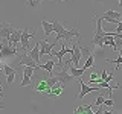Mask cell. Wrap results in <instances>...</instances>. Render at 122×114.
<instances>
[{"mask_svg": "<svg viewBox=\"0 0 122 114\" xmlns=\"http://www.w3.org/2000/svg\"><path fill=\"white\" fill-rule=\"evenodd\" d=\"M28 53H29V56H30L34 61H35L37 64H40V56H41V55H40V41H37L35 47H34L30 52H28Z\"/></svg>", "mask_w": 122, "mask_h": 114, "instance_id": "obj_17", "label": "cell"}, {"mask_svg": "<svg viewBox=\"0 0 122 114\" xmlns=\"http://www.w3.org/2000/svg\"><path fill=\"white\" fill-rule=\"evenodd\" d=\"M14 30L15 29L9 24V23H6V21L0 23V38H2L3 41H9V37H11V33H12Z\"/></svg>", "mask_w": 122, "mask_h": 114, "instance_id": "obj_6", "label": "cell"}, {"mask_svg": "<svg viewBox=\"0 0 122 114\" xmlns=\"http://www.w3.org/2000/svg\"><path fill=\"white\" fill-rule=\"evenodd\" d=\"M117 28H116V33H119V32H122V20L119 21V23H117Z\"/></svg>", "mask_w": 122, "mask_h": 114, "instance_id": "obj_26", "label": "cell"}, {"mask_svg": "<svg viewBox=\"0 0 122 114\" xmlns=\"http://www.w3.org/2000/svg\"><path fill=\"white\" fill-rule=\"evenodd\" d=\"M3 71L6 75V82L8 85H12V82L15 81V68L9 64H3Z\"/></svg>", "mask_w": 122, "mask_h": 114, "instance_id": "obj_12", "label": "cell"}, {"mask_svg": "<svg viewBox=\"0 0 122 114\" xmlns=\"http://www.w3.org/2000/svg\"><path fill=\"white\" fill-rule=\"evenodd\" d=\"M53 2H66V0H53Z\"/></svg>", "mask_w": 122, "mask_h": 114, "instance_id": "obj_30", "label": "cell"}, {"mask_svg": "<svg viewBox=\"0 0 122 114\" xmlns=\"http://www.w3.org/2000/svg\"><path fill=\"white\" fill-rule=\"evenodd\" d=\"M41 26H43V29H44V35L46 37H49L53 32V24L49 23L47 20H41Z\"/></svg>", "mask_w": 122, "mask_h": 114, "instance_id": "obj_19", "label": "cell"}, {"mask_svg": "<svg viewBox=\"0 0 122 114\" xmlns=\"http://www.w3.org/2000/svg\"><path fill=\"white\" fill-rule=\"evenodd\" d=\"M2 49H3V43L0 41V52H2Z\"/></svg>", "mask_w": 122, "mask_h": 114, "instance_id": "obj_27", "label": "cell"}, {"mask_svg": "<svg viewBox=\"0 0 122 114\" xmlns=\"http://www.w3.org/2000/svg\"><path fill=\"white\" fill-rule=\"evenodd\" d=\"M41 2H43V0H28V5L32 8V9H38Z\"/></svg>", "mask_w": 122, "mask_h": 114, "instance_id": "obj_22", "label": "cell"}, {"mask_svg": "<svg viewBox=\"0 0 122 114\" xmlns=\"http://www.w3.org/2000/svg\"><path fill=\"white\" fill-rule=\"evenodd\" d=\"M58 44L56 41H53V43L49 44L47 43V40H40V55H51V52L53 50V47Z\"/></svg>", "mask_w": 122, "mask_h": 114, "instance_id": "obj_9", "label": "cell"}, {"mask_svg": "<svg viewBox=\"0 0 122 114\" xmlns=\"http://www.w3.org/2000/svg\"><path fill=\"white\" fill-rule=\"evenodd\" d=\"M37 67L43 68L46 73H49V75H53V68H55V61H53V59H49L47 62H44V64H37Z\"/></svg>", "mask_w": 122, "mask_h": 114, "instance_id": "obj_16", "label": "cell"}, {"mask_svg": "<svg viewBox=\"0 0 122 114\" xmlns=\"http://www.w3.org/2000/svg\"><path fill=\"white\" fill-rule=\"evenodd\" d=\"M30 28H26L21 30V38H20V44H21V50L28 52L29 50V40L35 38V32H29Z\"/></svg>", "mask_w": 122, "mask_h": 114, "instance_id": "obj_3", "label": "cell"}, {"mask_svg": "<svg viewBox=\"0 0 122 114\" xmlns=\"http://www.w3.org/2000/svg\"><path fill=\"white\" fill-rule=\"evenodd\" d=\"M52 24H53V32H56V38H55V41L58 43V41L61 40V37H63V33L66 32V28H64V24H63V23H60L58 20H53V21H52Z\"/></svg>", "mask_w": 122, "mask_h": 114, "instance_id": "obj_14", "label": "cell"}, {"mask_svg": "<svg viewBox=\"0 0 122 114\" xmlns=\"http://www.w3.org/2000/svg\"><path fill=\"white\" fill-rule=\"evenodd\" d=\"M117 3H119V6H122V0H117Z\"/></svg>", "mask_w": 122, "mask_h": 114, "instance_id": "obj_29", "label": "cell"}, {"mask_svg": "<svg viewBox=\"0 0 122 114\" xmlns=\"http://www.w3.org/2000/svg\"><path fill=\"white\" fill-rule=\"evenodd\" d=\"M69 71H70V75L73 76L75 79H78V78H81V76H82V73L86 71V68H84V67L78 68V67H73V66H72L70 68H69Z\"/></svg>", "mask_w": 122, "mask_h": 114, "instance_id": "obj_18", "label": "cell"}, {"mask_svg": "<svg viewBox=\"0 0 122 114\" xmlns=\"http://www.w3.org/2000/svg\"><path fill=\"white\" fill-rule=\"evenodd\" d=\"M17 56H18L17 61L12 64L14 68H15V67H21V66H23V67H25V66H30V67H35V68H37V62L29 56L28 52H25V53H17Z\"/></svg>", "mask_w": 122, "mask_h": 114, "instance_id": "obj_2", "label": "cell"}, {"mask_svg": "<svg viewBox=\"0 0 122 114\" xmlns=\"http://www.w3.org/2000/svg\"><path fill=\"white\" fill-rule=\"evenodd\" d=\"M93 64H95V55L93 53H90L89 56H87V59H86V64H84V68H90V67H93Z\"/></svg>", "mask_w": 122, "mask_h": 114, "instance_id": "obj_21", "label": "cell"}, {"mask_svg": "<svg viewBox=\"0 0 122 114\" xmlns=\"http://www.w3.org/2000/svg\"><path fill=\"white\" fill-rule=\"evenodd\" d=\"M78 81H79V84H81V91H79V94H78V99H79V100H81V99L86 96V94L92 93V91H99V90H101V88H99V85H98V87H89L81 78H78Z\"/></svg>", "mask_w": 122, "mask_h": 114, "instance_id": "obj_8", "label": "cell"}, {"mask_svg": "<svg viewBox=\"0 0 122 114\" xmlns=\"http://www.w3.org/2000/svg\"><path fill=\"white\" fill-rule=\"evenodd\" d=\"M76 37V38H81V33H79V30H78V24L75 23V26L72 29H66V32L63 33V37H61V40L64 41V43H70L72 41V38Z\"/></svg>", "mask_w": 122, "mask_h": 114, "instance_id": "obj_5", "label": "cell"}, {"mask_svg": "<svg viewBox=\"0 0 122 114\" xmlns=\"http://www.w3.org/2000/svg\"><path fill=\"white\" fill-rule=\"evenodd\" d=\"M72 62H73V67H76L79 64V59L82 58V53H81V49H79V43L76 41V43L73 44V47H72Z\"/></svg>", "mask_w": 122, "mask_h": 114, "instance_id": "obj_10", "label": "cell"}, {"mask_svg": "<svg viewBox=\"0 0 122 114\" xmlns=\"http://www.w3.org/2000/svg\"><path fill=\"white\" fill-rule=\"evenodd\" d=\"M3 108H5V105H0V109H3Z\"/></svg>", "mask_w": 122, "mask_h": 114, "instance_id": "obj_31", "label": "cell"}, {"mask_svg": "<svg viewBox=\"0 0 122 114\" xmlns=\"http://www.w3.org/2000/svg\"><path fill=\"white\" fill-rule=\"evenodd\" d=\"M104 106H107V108H113L114 106V100H113V97H105V100H104Z\"/></svg>", "mask_w": 122, "mask_h": 114, "instance_id": "obj_23", "label": "cell"}, {"mask_svg": "<svg viewBox=\"0 0 122 114\" xmlns=\"http://www.w3.org/2000/svg\"><path fill=\"white\" fill-rule=\"evenodd\" d=\"M0 56L3 58H12V56H17V47H12L11 44H3V49L0 52Z\"/></svg>", "mask_w": 122, "mask_h": 114, "instance_id": "obj_13", "label": "cell"}, {"mask_svg": "<svg viewBox=\"0 0 122 114\" xmlns=\"http://www.w3.org/2000/svg\"><path fill=\"white\" fill-rule=\"evenodd\" d=\"M20 38H21V30L15 29L14 32L11 33V37H9V44L12 46V47H17V44L20 43Z\"/></svg>", "mask_w": 122, "mask_h": 114, "instance_id": "obj_15", "label": "cell"}, {"mask_svg": "<svg viewBox=\"0 0 122 114\" xmlns=\"http://www.w3.org/2000/svg\"><path fill=\"white\" fill-rule=\"evenodd\" d=\"M34 90H35L37 93H44L46 96L51 93V85H49V82H47V79H46V76H40V81H38V84H35Z\"/></svg>", "mask_w": 122, "mask_h": 114, "instance_id": "obj_4", "label": "cell"}, {"mask_svg": "<svg viewBox=\"0 0 122 114\" xmlns=\"http://www.w3.org/2000/svg\"><path fill=\"white\" fill-rule=\"evenodd\" d=\"M34 70H35V67H30V66H25V67H23V79L20 82L21 87H28L30 84V78L34 76Z\"/></svg>", "mask_w": 122, "mask_h": 114, "instance_id": "obj_7", "label": "cell"}, {"mask_svg": "<svg viewBox=\"0 0 122 114\" xmlns=\"http://www.w3.org/2000/svg\"><path fill=\"white\" fill-rule=\"evenodd\" d=\"M107 76H108V73H107V70H105V68H104V70H102V71H101V78H102V79H104V81H105V82H107Z\"/></svg>", "mask_w": 122, "mask_h": 114, "instance_id": "obj_25", "label": "cell"}, {"mask_svg": "<svg viewBox=\"0 0 122 114\" xmlns=\"http://www.w3.org/2000/svg\"><path fill=\"white\" fill-rule=\"evenodd\" d=\"M3 96H5V94H3V91H0V99H2Z\"/></svg>", "mask_w": 122, "mask_h": 114, "instance_id": "obj_28", "label": "cell"}, {"mask_svg": "<svg viewBox=\"0 0 122 114\" xmlns=\"http://www.w3.org/2000/svg\"><path fill=\"white\" fill-rule=\"evenodd\" d=\"M64 88H66V85H64V84L61 82V81H58V82L55 84V85H52V87H51V93L47 94V97H49V99H55V97H58L60 94L63 93V90H64Z\"/></svg>", "mask_w": 122, "mask_h": 114, "instance_id": "obj_11", "label": "cell"}, {"mask_svg": "<svg viewBox=\"0 0 122 114\" xmlns=\"http://www.w3.org/2000/svg\"><path fill=\"white\" fill-rule=\"evenodd\" d=\"M79 49H81V53H82V56H84V58H87V56H89L90 53H92L89 47H84V46H79Z\"/></svg>", "mask_w": 122, "mask_h": 114, "instance_id": "obj_24", "label": "cell"}, {"mask_svg": "<svg viewBox=\"0 0 122 114\" xmlns=\"http://www.w3.org/2000/svg\"><path fill=\"white\" fill-rule=\"evenodd\" d=\"M79 113H89V114H93L92 111V105H79L75 108V114H79Z\"/></svg>", "mask_w": 122, "mask_h": 114, "instance_id": "obj_20", "label": "cell"}, {"mask_svg": "<svg viewBox=\"0 0 122 114\" xmlns=\"http://www.w3.org/2000/svg\"><path fill=\"white\" fill-rule=\"evenodd\" d=\"M105 35H107V32L102 29V17H98V15H95V35H93V40H92V43H93V46H95L96 49H99V50L104 47Z\"/></svg>", "mask_w": 122, "mask_h": 114, "instance_id": "obj_1", "label": "cell"}]
</instances>
